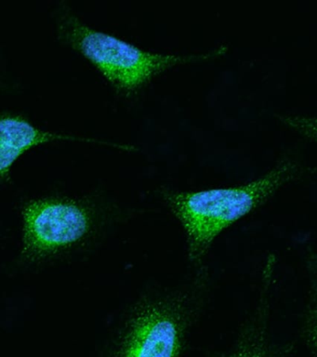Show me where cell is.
<instances>
[{"label":"cell","mask_w":317,"mask_h":357,"mask_svg":"<svg viewBox=\"0 0 317 357\" xmlns=\"http://www.w3.org/2000/svg\"><path fill=\"white\" fill-rule=\"evenodd\" d=\"M300 173V165L286 158L243 185L169 195V205L187 234L191 261H201L222 231L260 208Z\"/></svg>","instance_id":"obj_1"},{"label":"cell","mask_w":317,"mask_h":357,"mask_svg":"<svg viewBox=\"0 0 317 357\" xmlns=\"http://www.w3.org/2000/svg\"><path fill=\"white\" fill-rule=\"evenodd\" d=\"M68 40L119 89L132 91L175 64L210 54L182 56L144 52L116 36L86 26L76 17L62 21Z\"/></svg>","instance_id":"obj_2"},{"label":"cell","mask_w":317,"mask_h":357,"mask_svg":"<svg viewBox=\"0 0 317 357\" xmlns=\"http://www.w3.org/2000/svg\"><path fill=\"white\" fill-rule=\"evenodd\" d=\"M192 311L185 300L149 301L130 318L112 357H178Z\"/></svg>","instance_id":"obj_3"},{"label":"cell","mask_w":317,"mask_h":357,"mask_svg":"<svg viewBox=\"0 0 317 357\" xmlns=\"http://www.w3.org/2000/svg\"><path fill=\"white\" fill-rule=\"evenodd\" d=\"M23 216L24 252L30 257L49 255L76 244L91 229L88 211L72 201H33Z\"/></svg>","instance_id":"obj_4"},{"label":"cell","mask_w":317,"mask_h":357,"mask_svg":"<svg viewBox=\"0 0 317 357\" xmlns=\"http://www.w3.org/2000/svg\"><path fill=\"white\" fill-rule=\"evenodd\" d=\"M275 268L277 257L269 255L261 271L254 308L242 326L232 348L222 357H284L270 329Z\"/></svg>","instance_id":"obj_5"},{"label":"cell","mask_w":317,"mask_h":357,"mask_svg":"<svg viewBox=\"0 0 317 357\" xmlns=\"http://www.w3.org/2000/svg\"><path fill=\"white\" fill-rule=\"evenodd\" d=\"M0 132V170L2 178H6L13 164L30 148L54 139H76L46 132L38 130L22 117L10 116L2 117Z\"/></svg>","instance_id":"obj_6"},{"label":"cell","mask_w":317,"mask_h":357,"mask_svg":"<svg viewBox=\"0 0 317 357\" xmlns=\"http://www.w3.org/2000/svg\"><path fill=\"white\" fill-rule=\"evenodd\" d=\"M305 261L308 290L303 315V333L313 356L317 357V251H308Z\"/></svg>","instance_id":"obj_7"},{"label":"cell","mask_w":317,"mask_h":357,"mask_svg":"<svg viewBox=\"0 0 317 357\" xmlns=\"http://www.w3.org/2000/svg\"><path fill=\"white\" fill-rule=\"evenodd\" d=\"M277 119L286 127L307 139L317 142V116L279 114Z\"/></svg>","instance_id":"obj_8"}]
</instances>
